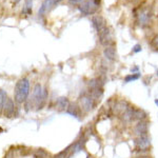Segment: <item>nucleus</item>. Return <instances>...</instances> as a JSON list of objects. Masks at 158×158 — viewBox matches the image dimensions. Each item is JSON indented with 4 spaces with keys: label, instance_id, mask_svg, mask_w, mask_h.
Returning <instances> with one entry per match:
<instances>
[{
    "label": "nucleus",
    "instance_id": "nucleus-1",
    "mask_svg": "<svg viewBox=\"0 0 158 158\" xmlns=\"http://www.w3.org/2000/svg\"><path fill=\"white\" fill-rule=\"evenodd\" d=\"M152 137L150 134L133 137V152L135 155L151 154Z\"/></svg>",
    "mask_w": 158,
    "mask_h": 158
},
{
    "label": "nucleus",
    "instance_id": "nucleus-2",
    "mask_svg": "<svg viewBox=\"0 0 158 158\" xmlns=\"http://www.w3.org/2000/svg\"><path fill=\"white\" fill-rule=\"evenodd\" d=\"M30 94V81L27 78H21L15 85L14 97L17 103H24Z\"/></svg>",
    "mask_w": 158,
    "mask_h": 158
},
{
    "label": "nucleus",
    "instance_id": "nucleus-3",
    "mask_svg": "<svg viewBox=\"0 0 158 158\" xmlns=\"http://www.w3.org/2000/svg\"><path fill=\"white\" fill-rule=\"evenodd\" d=\"M48 95H49V91L47 88H43L40 83H36L33 90V99L32 101H30L31 103L33 102L34 106L36 110H41L44 104L47 103L48 100Z\"/></svg>",
    "mask_w": 158,
    "mask_h": 158
},
{
    "label": "nucleus",
    "instance_id": "nucleus-4",
    "mask_svg": "<svg viewBox=\"0 0 158 158\" xmlns=\"http://www.w3.org/2000/svg\"><path fill=\"white\" fill-rule=\"evenodd\" d=\"M78 104L80 106L81 110L85 114H89L92 113L94 110H96V108L98 106V102L95 101L90 94L88 93L86 91L82 92V93L79 95L78 100H77Z\"/></svg>",
    "mask_w": 158,
    "mask_h": 158
},
{
    "label": "nucleus",
    "instance_id": "nucleus-5",
    "mask_svg": "<svg viewBox=\"0 0 158 158\" xmlns=\"http://www.w3.org/2000/svg\"><path fill=\"white\" fill-rule=\"evenodd\" d=\"M131 104L132 103L126 98L113 99L110 101V112L112 113V115L118 118Z\"/></svg>",
    "mask_w": 158,
    "mask_h": 158
},
{
    "label": "nucleus",
    "instance_id": "nucleus-6",
    "mask_svg": "<svg viewBox=\"0 0 158 158\" xmlns=\"http://www.w3.org/2000/svg\"><path fill=\"white\" fill-rule=\"evenodd\" d=\"M101 0H85L81 4L78 6L79 12L85 16H89V15H94L98 11L100 7Z\"/></svg>",
    "mask_w": 158,
    "mask_h": 158
},
{
    "label": "nucleus",
    "instance_id": "nucleus-7",
    "mask_svg": "<svg viewBox=\"0 0 158 158\" xmlns=\"http://www.w3.org/2000/svg\"><path fill=\"white\" fill-rule=\"evenodd\" d=\"M130 129H131V133L133 135V137L140 136V135H144V134H150L149 119L148 120H141V121L135 122V123H133L130 127Z\"/></svg>",
    "mask_w": 158,
    "mask_h": 158
},
{
    "label": "nucleus",
    "instance_id": "nucleus-8",
    "mask_svg": "<svg viewBox=\"0 0 158 158\" xmlns=\"http://www.w3.org/2000/svg\"><path fill=\"white\" fill-rule=\"evenodd\" d=\"M134 110H135V106L134 104H131L123 113L121 114L120 116L118 117V121L120 122L121 124H123L124 127H131L132 124L135 122L134 119Z\"/></svg>",
    "mask_w": 158,
    "mask_h": 158
},
{
    "label": "nucleus",
    "instance_id": "nucleus-9",
    "mask_svg": "<svg viewBox=\"0 0 158 158\" xmlns=\"http://www.w3.org/2000/svg\"><path fill=\"white\" fill-rule=\"evenodd\" d=\"M98 37H99V42L102 47H111L114 45V40H113V35H112L111 31L108 27L104 30H102L101 32L98 33Z\"/></svg>",
    "mask_w": 158,
    "mask_h": 158
},
{
    "label": "nucleus",
    "instance_id": "nucleus-10",
    "mask_svg": "<svg viewBox=\"0 0 158 158\" xmlns=\"http://www.w3.org/2000/svg\"><path fill=\"white\" fill-rule=\"evenodd\" d=\"M152 18V13L148 9H142L137 14V23L140 27H147L150 25Z\"/></svg>",
    "mask_w": 158,
    "mask_h": 158
},
{
    "label": "nucleus",
    "instance_id": "nucleus-11",
    "mask_svg": "<svg viewBox=\"0 0 158 158\" xmlns=\"http://www.w3.org/2000/svg\"><path fill=\"white\" fill-rule=\"evenodd\" d=\"M106 82V75H99V77L92 78L86 83V90H95V89H104Z\"/></svg>",
    "mask_w": 158,
    "mask_h": 158
},
{
    "label": "nucleus",
    "instance_id": "nucleus-12",
    "mask_svg": "<svg viewBox=\"0 0 158 158\" xmlns=\"http://www.w3.org/2000/svg\"><path fill=\"white\" fill-rule=\"evenodd\" d=\"M65 113L76 119H81L83 117V115H85V113L82 112V110H81L78 102H71L68 110L65 111Z\"/></svg>",
    "mask_w": 158,
    "mask_h": 158
},
{
    "label": "nucleus",
    "instance_id": "nucleus-13",
    "mask_svg": "<svg viewBox=\"0 0 158 158\" xmlns=\"http://www.w3.org/2000/svg\"><path fill=\"white\" fill-rule=\"evenodd\" d=\"M71 101L70 99L65 96H60V97L56 98L55 102H54V108L56 111L58 112H65L70 106Z\"/></svg>",
    "mask_w": 158,
    "mask_h": 158
},
{
    "label": "nucleus",
    "instance_id": "nucleus-14",
    "mask_svg": "<svg viewBox=\"0 0 158 158\" xmlns=\"http://www.w3.org/2000/svg\"><path fill=\"white\" fill-rule=\"evenodd\" d=\"M92 23H93V27L96 30L97 34L106 27V21L101 15H95L92 17Z\"/></svg>",
    "mask_w": 158,
    "mask_h": 158
},
{
    "label": "nucleus",
    "instance_id": "nucleus-15",
    "mask_svg": "<svg viewBox=\"0 0 158 158\" xmlns=\"http://www.w3.org/2000/svg\"><path fill=\"white\" fill-rule=\"evenodd\" d=\"M103 57L106 60L110 61V62H115V61L118 59V55H117V51L116 48L114 45H111V47H106L103 49Z\"/></svg>",
    "mask_w": 158,
    "mask_h": 158
},
{
    "label": "nucleus",
    "instance_id": "nucleus-16",
    "mask_svg": "<svg viewBox=\"0 0 158 158\" xmlns=\"http://www.w3.org/2000/svg\"><path fill=\"white\" fill-rule=\"evenodd\" d=\"M2 114L7 118H12L15 116V104L12 99L7 98L6 102L4 103L3 110H2Z\"/></svg>",
    "mask_w": 158,
    "mask_h": 158
},
{
    "label": "nucleus",
    "instance_id": "nucleus-17",
    "mask_svg": "<svg viewBox=\"0 0 158 158\" xmlns=\"http://www.w3.org/2000/svg\"><path fill=\"white\" fill-rule=\"evenodd\" d=\"M54 6H56L55 0H44V1L42 2L41 6L38 10V16L43 17L45 14H48V13L51 11V9Z\"/></svg>",
    "mask_w": 158,
    "mask_h": 158
},
{
    "label": "nucleus",
    "instance_id": "nucleus-18",
    "mask_svg": "<svg viewBox=\"0 0 158 158\" xmlns=\"http://www.w3.org/2000/svg\"><path fill=\"white\" fill-rule=\"evenodd\" d=\"M134 119H135V122L141 121V120H148V119H149V114H148V112L144 109L135 106ZM135 122H134V123H135Z\"/></svg>",
    "mask_w": 158,
    "mask_h": 158
},
{
    "label": "nucleus",
    "instance_id": "nucleus-19",
    "mask_svg": "<svg viewBox=\"0 0 158 158\" xmlns=\"http://www.w3.org/2000/svg\"><path fill=\"white\" fill-rule=\"evenodd\" d=\"M141 77V74L139 73H131V74H128L126 77L123 78V82L124 83H130V82H133V81H136L140 79Z\"/></svg>",
    "mask_w": 158,
    "mask_h": 158
},
{
    "label": "nucleus",
    "instance_id": "nucleus-20",
    "mask_svg": "<svg viewBox=\"0 0 158 158\" xmlns=\"http://www.w3.org/2000/svg\"><path fill=\"white\" fill-rule=\"evenodd\" d=\"M33 10V0H25L24 6L22 9V14L24 15H31Z\"/></svg>",
    "mask_w": 158,
    "mask_h": 158
},
{
    "label": "nucleus",
    "instance_id": "nucleus-21",
    "mask_svg": "<svg viewBox=\"0 0 158 158\" xmlns=\"http://www.w3.org/2000/svg\"><path fill=\"white\" fill-rule=\"evenodd\" d=\"M70 156H71V148L69 146L68 148H65L64 150H62V151L59 152L58 154H56L52 158H69Z\"/></svg>",
    "mask_w": 158,
    "mask_h": 158
},
{
    "label": "nucleus",
    "instance_id": "nucleus-22",
    "mask_svg": "<svg viewBox=\"0 0 158 158\" xmlns=\"http://www.w3.org/2000/svg\"><path fill=\"white\" fill-rule=\"evenodd\" d=\"M34 158H50V154L44 149H37L34 152Z\"/></svg>",
    "mask_w": 158,
    "mask_h": 158
},
{
    "label": "nucleus",
    "instance_id": "nucleus-23",
    "mask_svg": "<svg viewBox=\"0 0 158 158\" xmlns=\"http://www.w3.org/2000/svg\"><path fill=\"white\" fill-rule=\"evenodd\" d=\"M7 94L6 91L3 90H0V113H2V110H3L4 103L6 102L7 100Z\"/></svg>",
    "mask_w": 158,
    "mask_h": 158
},
{
    "label": "nucleus",
    "instance_id": "nucleus-24",
    "mask_svg": "<svg viewBox=\"0 0 158 158\" xmlns=\"http://www.w3.org/2000/svg\"><path fill=\"white\" fill-rule=\"evenodd\" d=\"M150 47H151V49L153 51L158 52V34H156L151 39V41H150Z\"/></svg>",
    "mask_w": 158,
    "mask_h": 158
},
{
    "label": "nucleus",
    "instance_id": "nucleus-25",
    "mask_svg": "<svg viewBox=\"0 0 158 158\" xmlns=\"http://www.w3.org/2000/svg\"><path fill=\"white\" fill-rule=\"evenodd\" d=\"M142 51V47L141 44H139V43H137V44H135L133 48H132V52L134 53V54H137V53H140Z\"/></svg>",
    "mask_w": 158,
    "mask_h": 158
},
{
    "label": "nucleus",
    "instance_id": "nucleus-26",
    "mask_svg": "<svg viewBox=\"0 0 158 158\" xmlns=\"http://www.w3.org/2000/svg\"><path fill=\"white\" fill-rule=\"evenodd\" d=\"M85 0H69V3L70 4H74V6H76V4H81L82 2H85Z\"/></svg>",
    "mask_w": 158,
    "mask_h": 158
},
{
    "label": "nucleus",
    "instance_id": "nucleus-27",
    "mask_svg": "<svg viewBox=\"0 0 158 158\" xmlns=\"http://www.w3.org/2000/svg\"><path fill=\"white\" fill-rule=\"evenodd\" d=\"M132 158H153L151 154H143V155H134Z\"/></svg>",
    "mask_w": 158,
    "mask_h": 158
},
{
    "label": "nucleus",
    "instance_id": "nucleus-28",
    "mask_svg": "<svg viewBox=\"0 0 158 158\" xmlns=\"http://www.w3.org/2000/svg\"><path fill=\"white\" fill-rule=\"evenodd\" d=\"M131 73H139V68L138 67H134L131 69Z\"/></svg>",
    "mask_w": 158,
    "mask_h": 158
},
{
    "label": "nucleus",
    "instance_id": "nucleus-29",
    "mask_svg": "<svg viewBox=\"0 0 158 158\" xmlns=\"http://www.w3.org/2000/svg\"><path fill=\"white\" fill-rule=\"evenodd\" d=\"M4 158H13V152H9L6 155V157H4Z\"/></svg>",
    "mask_w": 158,
    "mask_h": 158
},
{
    "label": "nucleus",
    "instance_id": "nucleus-30",
    "mask_svg": "<svg viewBox=\"0 0 158 158\" xmlns=\"http://www.w3.org/2000/svg\"><path fill=\"white\" fill-rule=\"evenodd\" d=\"M61 1H62V0H55L56 4H57V3H59V2H61Z\"/></svg>",
    "mask_w": 158,
    "mask_h": 158
},
{
    "label": "nucleus",
    "instance_id": "nucleus-31",
    "mask_svg": "<svg viewBox=\"0 0 158 158\" xmlns=\"http://www.w3.org/2000/svg\"><path fill=\"white\" fill-rule=\"evenodd\" d=\"M155 104L158 106V99H155Z\"/></svg>",
    "mask_w": 158,
    "mask_h": 158
},
{
    "label": "nucleus",
    "instance_id": "nucleus-32",
    "mask_svg": "<svg viewBox=\"0 0 158 158\" xmlns=\"http://www.w3.org/2000/svg\"><path fill=\"white\" fill-rule=\"evenodd\" d=\"M156 75H157V76H158V70H157V71H156Z\"/></svg>",
    "mask_w": 158,
    "mask_h": 158
},
{
    "label": "nucleus",
    "instance_id": "nucleus-33",
    "mask_svg": "<svg viewBox=\"0 0 158 158\" xmlns=\"http://www.w3.org/2000/svg\"><path fill=\"white\" fill-rule=\"evenodd\" d=\"M19 1V0H16V1H15V2H18Z\"/></svg>",
    "mask_w": 158,
    "mask_h": 158
},
{
    "label": "nucleus",
    "instance_id": "nucleus-34",
    "mask_svg": "<svg viewBox=\"0 0 158 158\" xmlns=\"http://www.w3.org/2000/svg\"><path fill=\"white\" fill-rule=\"evenodd\" d=\"M69 158H71V156H70V157H69Z\"/></svg>",
    "mask_w": 158,
    "mask_h": 158
}]
</instances>
